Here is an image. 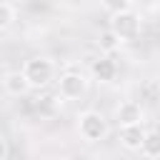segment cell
I'll return each instance as SVG.
<instances>
[{
	"label": "cell",
	"mask_w": 160,
	"mask_h": 160,
	"mask_svg": "<svg viewBox=\"0 0 160 160\" xmlns=\"http://www.w3.org/2000/svg\"><path fill=\"white\" fill-rule=\"evenodd\" d=\"M75 130L80 135L82 142L88 145H95V142H102L108 135H110V122L102 112L98 110H82L78 115V122H75Z\"/></svg>",
	"instance_id": "1"
},
{
	"label": "cell",
	"mask_w": 160,
	"mask_h": 160,
	"mask_svg": "<svg viewBox=\"0 0 160 160\" xmlns=\"http://www.w3.org/2000/svg\"><path fill=\"white\" fill-rule=\"evenodd\" d=\"M20 70L25 72V78H28V82H30L32 90L48 88V85L55 80V72H58L55 62H52L50 58H45V55H35V58L25 60V65H22Z\"/></svg>",
	"instance_id": "2"
},
{
	"label": "cell",
	"mask_w": 160,
	"mask_h": 160,
	"mask_svg": "<svg viewBox=\"0 0 160 160\" xmlns=\"http://www.w3.org/2000/svg\"><path fill=\"white\" fill-rule=\"evenodd\" d=\"M108 28H110L122 42H130V40H135V38L140 35L142 20H140V15H138L132 8H128V10H120V12H112Z\"/></svg>",
	"instance_id": "3"
},
{
	"label": "cell",
	"mask_w": 160,
	"mask_h": 160,
	"mask_svg": "<svg viewBox=\"0 0 160 160\" xmlns=\"http://www.w3.org/2000/svg\"><path fill=\"white\" fill-rule=\"evenodd\" d=\"M88 90H90V80L80 70H68L58 80V98L62 100H80L88 95Z\"/></svg>",
	"instance_id": "4"
},
{
	"label": "cell",
	"mask_w": 160,
	"mask_h": 160,
	"mask_svg": "<svg viewBox=\"0 0 160 160\" xmlns=\"http://www.w3.org/2000/svg\"><path fill=\"white\" fill-rule=\"evenodd\" d=\"M115 122H118V128H122V125H142L145 122V108L138 100H122L115 108Z\"/></svg>",
	"instance_id": "5"
},
{
	"label": "cell",
	"mask_w": 160,
	"mask_h": 160,
	"mask_svg": "<svg viewBox=\"0 0 160 160\" xmlns=\"http://www.w3.org/2000/svg\"><path fill=\"white\" fill-rule=\"evenodd\" d=\"M90 75H92V80L108 85V82H112V80L118 78V62H115L110 55L102 52L100 58H95V60L90 62Z\"/></svg>",
	"instance_id": "6"
},
{
	"label": "cell",
	"mask_w": 160,
	"mask_h": 160,
	"mask_svg": "<svg viewBox=\"0 0 160 160\" xmlns=\"http://www.w3.org/2000/svg\"><path fill=\"white\" fill-rule=\"evenodd\" d=\"M2 88H5V92L12 95V98H22V95H28V92L32 90L22 70H10V72L2 78Z\"/></svg>",
	"instance_id": "7"
},
{
	"label": "cell",
	"mask_w": 160,
	"mask_h": 160,
	"mask_svg": "<svg viewBox=\"0 0 160 160\" xmlns=\"http://www.w3.org/2000/svg\"><path fill=\"white\" fill-rule=\"evenodd\" d=\"M145 132H148V130H145L142 125H122V128H120V132H118V140H120V145H122L125 150L138 152V150H140V145H142Z\"/></svg>",
	"instance_id": "8"
},
{
	"label": "cell",
	"mask_w": 160,
	"mask_h": 160,
	"mask_svg": "<svg viewBox=\"0 0 160 160\" xmlns=\"http://www.w3.org/2000/svg\"><path fill=\"white\" fill-rule=\"evenodd\" d=\"M122 48V40L110 30V28H105V30H100V35H98V50L100 52H105V55H112V52H118Z\"/></svg>",
	"instance_id": "9"
},
{
	"label": "cell",
	"mask_w": 160,
	"mask_h": 160,
	"mask_svg": "<svg viewBox=\"0 0 160 160\" xmlns=\"http://www.w3.org/2000/svg\"><path fill=\"white\" fill-rule=\"evenodd\" d=\"M138 152L145 155V158H160V132L158 130H148Z\"/></svg>",
	"instance_id": "10"
},
{
	"label": "cell",
	"mask_w": 160,
	"mask_h": 160,
	"mask_svg": "<svg viewBox=\"0 0 160 160\" xmlns=\"http://www.w3.org/2000/svg\"><path fill=\"white\" fill-rule=\"evenodd\" d=\"M15 22V5L0 0V30H8Z\"/></svg>",
	"instance_id": "11"
},
{
	"label": "cell",
	"mask_w": 160,
	"mask_h": 160,
	"mask_svg": "<svg viewBox=\"0 0 160 160\" xmlns=\"http://www.w3.org/2000/svg\"><path fill=\"white\" fill-rule=\"evenodd\" d=\"M100 5H102V10L105 12H120V10H128V8H132V0H100Z\"/></svg>",
	"instance_id": "12"
},
{
	"label": "cell",
	"mask_w": 160,
	"mask_h": 160,
	"mask_svg": "<svg viewBox=\"0 0 160 160\" xmlns=\"http://www.w3.org/2000/svg\"><path fill=\"white\" fill-rule=\"evenodd\" d=\"M8 155H10V145H8V140L0 135V160H5Z\"/></svg>",
	"instance_id": "13"
}]
</instances>
